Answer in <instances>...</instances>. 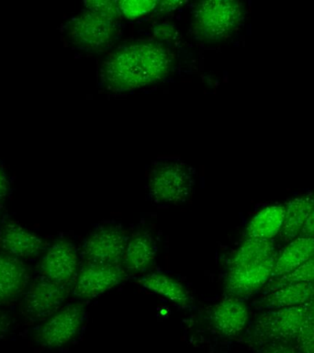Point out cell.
<instances>
[{"mask_svg":"<svg viewBox=\"0 0 314 353\" xmlns=\"http://www.w3.org/2000/svg\"><path fill=\"white\" fill-rule=\"evenodd\" d=\"M273 240L247 237L238 248L231 259V266H237L251 262L262 261L277 255Z\"/></svg>","mask_w":314,"mask_h":353,"instance_id":"21","label":"cell"},{"mask_svg":"<svg viewBox=\"0 0 314 353\" xmlns=\"http://www.w3.org/2000/svg\"><path fill=\"white\" fill-rule=\"evenodd\" d=\"M127 239L120 228H101L85 240L83 255L88 263L118 264L123 259Z\"/></svg>","mask_w":314,"mask_h":353,"instance_id":"10","label":"cell"},{"mask_svg":"<svg viewBox=\"0 0 314 353\" xmlns=\"http://www.w3.org/2000/svg\"><path fill=\"white\" fill-rule=\"evenodd\" d=\"M284 207L285 214L280 236L286 244L300 236V232L314 207V195H303L291 199Z\"/></svg>","mask_w":314,"mask_h":353,"instance_id":"16","label":"cell"},{"mask_svg":"<svg viewBox=\"0 0 314 353\" xmlns=\"http://www.w3.org/2000/svg\"><path fill=\"white\" fill-rule=\"evenodd\" d=\"M142 285L148 291L165 298L176 305L187 306L190 303L189 292L178 281L163 273H151L140 279Z\"/></svg>","mask_w":314,"mask_h":353,"instance_id":"20","label":"cell"},{"mask_svg":"<svg viewBox=\"0 0 314 353\" xmlns=\"http://www.w3.org/2000/svg\"><path fill=\"white\" fill-rule=\"evenodd\" d=\"M124 278V270L118 264L88 263L77 273L74 294L82 299H92L109 291Z\"/></svg>","mask_w":314,"mask_h":353,"instance_id":"8","label":"cell"},{"mask_svg":"<svg viewBox=\"0 0 314 353\" xmlns=\"http://www.w3.org/2000/svg\"><path fill=\"white\" fill-rule=\"evenodd\" d=\"M308 317L314 322V298L308 303Z\"/></svg>","mask_w":314,"mask_h":353,"instance_id":"29","label":"cell"},{"mask_svg":"<svg viewBox=\"0 0 314 353\" xmlns=\"http://www.w3.org/2000/svg\"><path fill=\"white\" fill-rule=\"evenodd\" d=\"M300 236L308 237V239H314V207L311 210L310 215H308L307 221H306L304 226H303Z\"/></svg>","mask_w":314,"mask_h":353,"instance_id":"27","label":"cell"},{"mask_svg":"<svg viewBox=\"0 0 314 353\" xmlns=\"http://www.w3.org/2000/svg\"><path fill=\"white\" fill-rule=\"evenodd\" d=\"M314 298V283H289L264 292L258 305L264 310L297 307Z\"/></svg>","mask_w":314,"mask_h":353,"instance_id":"14","label":"cell"},{"mask_svg":"<svg viewBox=\"0 0 314 353\" xmlns=\"http://www.w3.org/2000/svg\"><path fill=\"white\" fill-rule=\"evenodd\" d=\"M300 283H314V256L291 272L271 279L264 286V292L285 284Z\"/></svg>","mask_w":314,"mask_h":353,"instance_id":"22","label":"cell"},{"mask_svg":"<svg viewBox=\"0 0 314 353\" xmlns=\"http://www.w3.org/2000/svg\"><path fill=\"white\" fill-rule=\"evenodd\" d=\"M285 207L273 204L260 210L248 223L245 234L252 239L273 240L280 236L284 222Z\"/></svg>","mask_w":314,"mask_h":353,"instance_id":"18","label":"cell"},{"mask_svg":"<svg viewBox=\"0 0 314 353\" xmlns=\"http://www.w3.org/2000/svg\"><path fill=\"white\" fill-rule=\"evenodd\" d=\"M242 18V8L239 2H200L195 10L194 30L204 40H218L230 34Z\"/></svg>","mask_w":314,"mask_h":353,"instance_id":"3","label":"cell"},{"mask_svg":"<svg viewBox=\"0 0 314 353\" xmlns=\"http://www.w3.org/2000/svg\"><path fill=\"white\" fill-rule=\"evenodd\" d=\"M191 179L181 165L167 163L154 170L150 179V190L154 198L163 203H176L189 195Z\"/></svg>","mask_w":314,"mask_h":353,"instance_id":"11","label":"cell"},{"mask_svg":"<svg viewBox=\"0 0 314 353\" xmlns=\"http://www.w3.org/2000/svg\"><path fill=\"white\" fill-rule=\"evenodd\" d=\"M68 30L72 41L88 50L104 48L112 41L116 32L112 18L92 10L76 17Z\"/></svg>","mask_w":314,"mask_h":353,"instance_id":"5","label":"cell"},{"mask_svg":"<svg viewBox=\"0 0 314 353\" xmlns=\"http://www.w3.org/2000/svg\"><path fill=\"white\" fill-rule=\"evenodd\" d=\"M211 316V324L217 332L226 336H234L247 327L249 310L244 301L230 296L214 305Z\"/></svg>","mask_w":314,"mask_h":353,"instance_id":"12","label":"cell"},{"mask_svg":"<svg viewBox=\"0 0 314 353\" xmlns=\"http://www.w3.org/2000/svg\"><path fill=\"white\" fill-rule=\"evenodd\" d=\"M156 2L153 1H123L118 2V10L123 11L127 17L135 18V17L143 15L148 11L153 10Z\"/></svg>","mask_w":314,"mask_h":353,"instance_id":"24","label":"cell"},{"mask_svg":"<svg viewBox=\"0 0 314 353\" xmlns=\"http://www.w3.org/2000/svg\"><path fill=\"white\" fill-rule=\"evenodd\" d=\"M12 319L10 314L0 310V338H2L10 330Z\"/></svg>","mask_w":314,"mask_h":353,"instance_id":"28","label":"cell"},{"mask_svg":"<svg viewBox=\"0 0 314 353\" xmlns=\"http://www.w3.org/2000/svg\"><path fill=\"white\" fill-rule=\"evenodd\" d=\"M156 251L154 240L148 234H135L127 242L124 263L129 272H143L154 261Z\"/></svg>","mask_w":314,"mask_h":353,"instance_id":"19","label":"cell"},{"mask_svg":"<svg viewBox=\"0 0 314 353\" xmlns=\"http://www.w3.org/2000/svg\"><path fill=\"white\" fill-rule=\"evenodd\" d=\"M307 316L308 303L297 307L266 310L253 323L250 343L262 347L271 342H293Z\"/></svg>","mask_w":314,"mask_h":353,"instance_id":"2","label":"cell"},{"mask_svg":"<svg viewBox=\"0 0 314 353\" xmlns=\"http://www.w3.org/2000/svg\"><path fill=\"white\" fill-rule=\"evenodd\" d=\"M277 255L262 261L231 266L226 278V289L231 296H250L271 280Z\"/></svg>","mask_w":314,"mask_h":353,"instance_id":"7","label":"cell"},{"mask_svg":"<svg viewBox=\"0 0 314 353\" xmlns=\"http://www.w3.org/2000/svg\"><path fill=\"white\" fill-rule=\"evenodd\" d=\"M78 267L76 248L70 242L60 240L47 251L40 264L41 276L63 286L74 283Z\"/></svg>","mask_w":314,"mask_h":353,"instance_id":"9","label":"cell"},{"mask_svg":"<svg viewBox=\"0 0 314 353\" xmlns=\"http://www.w3.org/2000/svg\"><path fill=\"white\" fill-rule=\"evenodd\" d=\"M10 192V182L4 168L0 165V203H4Z\"/></svg>","mask_w":314,"mask_h":353,"instance_id":"26","label":"cell"},{"mask_svg":"<svg viewBox=\"0 0 314 353\" xmlns=\"http://www.w3.org/2000/svg\"><path fill=\"white\" fill-rule=\"evenodd\" d=\"M293 343L300 353H314V322L308 316Z\"/></svg>","mask_w":314,"mask_h":353,"instance_id":"23","label":"cell"},{"mask_svg":"<svg viewBox=\"0 0 314 353\" xmlns=\"http://www.w3.org/2000/svg\"><path fill=\"white\" fill-rule=\"evenodd\" d=\"M172 57L156 43H136L121 47L103 65L102 81L109 90L127 91L145 87L164 79Z\"/></svg>","mask_w":314,"mask_h":353,"instance_id":"1","label":"cell"},{"mask_svg":"<svg viewBox=\"0 0 314 353\" xmlns=\"http://www.w3.org/2000/svg\"><path fill=\"white\" fill-rule=\"evenodd\" d=\"M314 256V239L299 236L286 243L278 254L272 278L280 277L296 269Z\"/></svg>","mask_w":314,"mask_h":353,"instance_id":"17","label":"cell"},{"mask_svg":"<svg viewBox=\"0 0 314 353\" xmlns=\"http://www.w3.org/2000/svg\"><path fill=\"white\" fill-rule=\"evenodd\" d=\"M69 287L61 285L39 276L30 283L25 294L22 310L28 319L40 320L58 311L67 297Z\"/></svg>","mask_w":314,"mask_h":353,"instance_id":"6","label":"cell"},{"mask_svg":"<svg viewBox=\"0 0 314 353\" xmlns=\"http://www.w3.org/2000/svg\"><path fill=\"white\" fill-rule=\"evenodd\" d=\"M261 353H300L293 342H271L261 347Z\"/></svg>","mask_w":314,"mask_h":353,"instance_id":"25","label":"cell"},{"mask_svg":"<svg viewBox=\"0 0 314 353\" xmlns=\"http://www.w3.org/2000/svg\"><path fill=\"white\" fill-rule=\"evenodd\" d=\"M44 245L40 236L19 223H5L0 231V247L14 258L32 259L43 251Z\"/></svg>","mask_w":314,"mask_h":353,"instance_id":"13","label":"cell"},{"mask_svg":"<svg viewBox=\"0 0 314 353\" xmlns=\"http://www.w3.org/2000/svg\"><path fill=\"white\" fill-rule=\"evenodd\" d=\"M29 283V272L23 262L0 254V305L15 300Z\"/></svg>","mask_w":314,"mask_h":353,"instance_id":"15","label":"cell"},{"mask_svg":"<svg viewBox=\"0 0 314 353\" xmlns=\"http://www.w3.org/2000/svg\"><path fill=\"white\" fill-rule=\"evenodd\" d=\"M85 319V308L70 305L55 312L38 328L36 339L43 347L55 349L65 346L76 336Z\"/></svg>","mask_w":314,"mask_h":353,"instance_id":"4","label":"cell"}]
</instances>
